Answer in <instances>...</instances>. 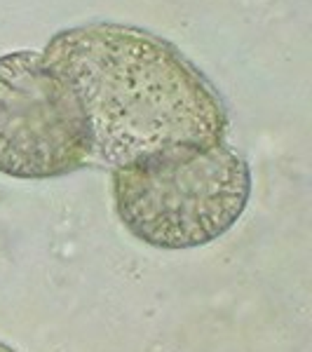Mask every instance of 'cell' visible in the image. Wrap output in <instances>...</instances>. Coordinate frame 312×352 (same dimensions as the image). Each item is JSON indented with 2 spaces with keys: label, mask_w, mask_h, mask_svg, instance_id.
Wrapping results in <instances>:
<instances>
[{
  "label": "cell",
  "mask_w": 312,
  "mask_h": 352,
  "mask_svg": "<svg viewBox=\"0 0 312 352\" xmlns=\"http://www.w3.org/2000/svg\"><path fill=\"white\" fill-rule=\"evenodd\" d=\"M43 56L80 104L89 162L115 169L179 144L223 141L219 89L155 33L94 21L59 31Z\"/></svg>",
  "instance_id": "1"
},
{
  "label": "cell",
  "mask_w": 312,
  "mask_h": 352,
  "mask_svg": "<svg viewBox=\"0 0 312 352\" xmlns=\"http://www.w3.org/2000/svg\"><path fill=\"white\" fill-rule=\"evenodd\" d=\"M249 195V164L225 141L179 144L113 169L118 219L157 249H192L223 237Z\"/></svg>",
  "instance_id": "2"
},
{
  "label": "cell",
  "mask_w": 312,
  "mask_h": 352,
  "mask_svg": "<svg viewBox=\"0 0 312 352\" xmlns=\"http://www.w3.org/2000/svg\"><path fill=\"white\" fill-rule=\"evenodd\" d=\"M89 162L80 104L43 52L0 56V172L56 179Z\"/></svg>",
  "instance_id": "3"
},
{
  "label": "cell",
  "mask_w": 312,
  "mask_h": 352,
  "mask_svg": "<svg viewBox=\"0 0 312 352\" xmlns=\"http://www.w3.org/2000/svg\"><path fill=\"white\" fill-rule=\"evenodd\" d=\"M0 352H12V350H10L8 345H3V343H0Z\"/></svg>",
  "instance_id": "4"
}]
</instances>
